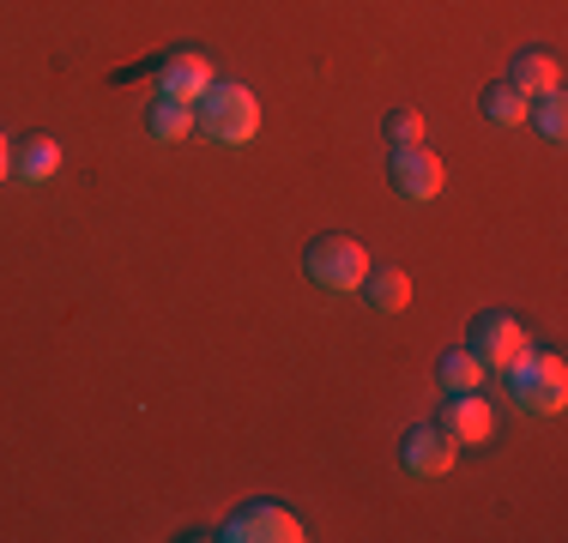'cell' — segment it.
Listing matches in <instances>:
<instances>
[{
	"label": "cell",
	"mask_w": 568,
	"mask_h": 543,
	"mask_svg": "<svg viewBox=\"0 0 568 543\" xmlns=\"http://www.w3.org/2000/svg\"><path fill=\"white\" fill-rule=\"evenodd\" d=\"M508 85L520 98H545V91H562V61L550 49H520L508 66Z\"/></svg>",
	"instance_id": "10"
},
{
	"label": "cell",
	"mask_w": 568,
	"mask_h": 543,
	"mask_svg": "<svg viewBox=\"0 0 568 543\" xmlns=\"http://www.w3.org/2000/svg\"><path fill=\"white\" fill-rule=\"evenodd\" d=\"M503 387H508V404L520 417H557L568 404V362L557 350H526L520 362L503 369Z\"/></svg>",
	"instance_id": "2"
},
{
	"label": "cell",
	"mask_w": 568,
	"mask_h": 543,
	"mask_svg": "<svg viewBox=\"0 0 568 543\" xmlns=\"http://www.w3.org/2000/svg\"><path fill=\"white\" fill-rule=\"evenodd\" d=\"M436 387H442V392H484V362L471 357L466 345L448 350V357L436 362Z\"/></svg>",
	"instance_id": "14"
},
{
	"label": "cell",
	"mask_w": 568,
	"mask_h": 543,
	"mask_svg": "<svg viewBox=\"0 0 568 543\" xmlns=\"http://www.w3.org/2000/svg\"><path fill=\"white\" fill-rule=\"evenodd\" d=\"M526 121L538 127V140H545V145H562V133H568V103H562V91H545V98H532Z\"/></svg>",
	"instance_id": "16"
},
{
	"label": "cell",
	"mask_w": 568,
	"mask_h": 543,
	"mask_svg": "<svg viewBox=\"0 0 568 543\" xmlns=\"http://www.w3.org/2000/svg\"><path fill=\"white\" fill-rule=\"evenodd\" d=\"M219 537H230V543H303L308 532H303V520H296L291 508H278V501H254V508H242Z\"/></svg>",
	"instance_id": "7"
},
{
	"label": "cell",
	"mask_w": 568,
	"mask_h": 543,
	"mask_svg": "<svg viewBox=\"0 0 568 543\" xmlns=\"http://www.w3.org/2000/svg\"><path fill=\"white\" fill-rule=\"evenodd\" d=\"M212 79H219V73H212V61L200 49H175V54H164V66H158V98L200 103Z\"/></svg>",
	"instance_id": "9"
},
{
	"label": "cell",
	"mask_w": 568,
	"mask_h": 543,
	"mask_svg": "<svg viewBox=\"0 0 568 543\" xmlns=\"http://www.w3.org/2000/svg\"><path fill=\"white\" fill-rule=\"evenodd\" d=\"M145 133H152L158 145H175L194 133V103H175V98H152L145 109Z\"/></svg>",
	"instance_id": "13"
},
{
	"label": "cell",
	"mask_w": 568,
	"mask_h": 543,
	"mask_svg": "<svg viewBox=\"0 0 568 543\" xmlns=\"http://www.w3.org/2000/svg\"><path fill=\"white\" fill-rule=\"evenodd\" d=\"M357 296L375 315H399V308H412V272L405 266H369L357 284Z\"/></svg>",
	"instance_id": "11"
},
{
	"label": "cell",
	"mask_w": 568,
	"mask_h": 543,
	"mask_svg": "<svg viewBox=\"0 0 568 543\" xmlns=\"http://www.w3.org/2000/svg\"><path fill=\"white\" fill-rule=\"evenodd\" d=\"M382 140L394 145H424V115H417V109H387L382 115Z\"/></svg>",
	"instance_id": "17"
},
{
	"label": "cell",
	"mask_w": 568,
	"mask_h": 543,
	"mask_svg": "<svg viewBox=\"0 0 568 543\" xmlns=\"http://www.w3.org/2000/svg\"><path fill=\"white\" fill-rule=\"evenodd\" d=\"M471 357L484 362V375H503L508 362H520L526 350H532V338H526V326L514 320V315H503V308H490V315H478L471 320Z\"/></svg>",
	"instance_id": "4"
},
{
	"label": "cell",
	"mask_w": 568,
	"mask_h": 543,
	"mask_svg": "<svg viewBox=\"0 0 568 543\" xmlns=\"http://www.w3.org/2000/svg\"><path fill=\"white\" fill-rule=\"evenodd\" d=\"M7 175H12V140L0 133V182H7Z\"/></svg>",
	"instance_id": "18"
},
{
	"label": "cell",
	"mask_w": 568,
	"mask_h": 543,
	"mask_svg": "<svg viewBox=\"0 0 568 543\" xmlns=\"http://www.w3.org/2000/svg\"><path fill=\"white\" fill-rule=\"evenodd\" d=\"M394 187H399V199H412V206H429V199L448 187V163H442L429 145H399L394 152Z\"/></svg>",
	"instance_id": "6"
},
{
	"label": "cell",
	"mask_w": 568,
	"mask_h": 543,
	"mask_svg": "<svg viewBox=\"0 0 568 543\" xmlns=\"http://www.w3.org/2000/svg\"><path fill=\"white\" fill-rule=\"evenodd\" d=\"M436 423L448 429L454 447H484V441H496V404L484 392H448Z\"/></svg>",
	"instance_id": "8"
},
{
	"label": "cell",
	"mask_w": 568,
	"mask_h": 543,
	"mask_svg": "<svg viewBox=\"0 0 568 543\" xmlns=\"http://www.w3.org/2000/svg\"><path fill=\"white\" fill-rule=\"evenodd\" d=\"M303 272H308V284L327 290V296H357L363 272H369V254H363V242H351V236H321V242H308Z\"/></svg>",
	"instance_id": "3"
},
{
	"label": "cell",
	"mask_w": 568,
	"mask_h": 543,
	"mask_svg": "<svg viewBox=\"0 0 568 543\" xmlns=\"http://www.w3.org/2000/svg\"><path fill=\"white\" fill-rule=\"evenodd\" d=\"M12 175H19L24 187H43V182H55L61 175V145L55 140H24V145H12Z\"/></svg>",
	"instance_id": "12"
},
{
	"label": "cell",
	"mask_w": 568,
	"mask_h": 543,
	"mask_svg": "<svg viewBox=\"0 0 568 543\" xmlns=\"http://www.w3.org/2000/svg\"><path fill=\"white\" fill-rule=\"evenodd\" d=\"M454 459H459V447L448 441V429H442V423H412L399 434V471H405V478H417V483L448 478Z\"/></svg>",
	"instance_id": "5"
},
{
	"label": "cell",
	"mask_w": 568,
	"mask_h": 543,
	"mask_svg": "<svg viewBox=\"0 0 568 543\" xmlns=\"http://www.w3.org/2000/svg\"><path fill=\"white\" fill-rule=\"evenodd\" d=\"M194 127L206 133L212 145L236 152V145H248L254 133H261V98H254L248 85H236V79H212L206 98L194 103Z\"/></svg>",
	"instance_id": "1"
},
{
	"label": "cell",
	"mask_w": 568,
	"mask_h": 543,
	"mask_svg": "<svg viewBox=\"0 0 568 543\" xmlns=\"http://www.w3.org/2000/svg\"><path fill=\"white\" fill-rule=\"evenodd\" d=\"M526 109H532V98H520L514 85L484 91V121H490V127H526Z\"/></svg>",
	"instance_id": "15"
}]
</instances>
